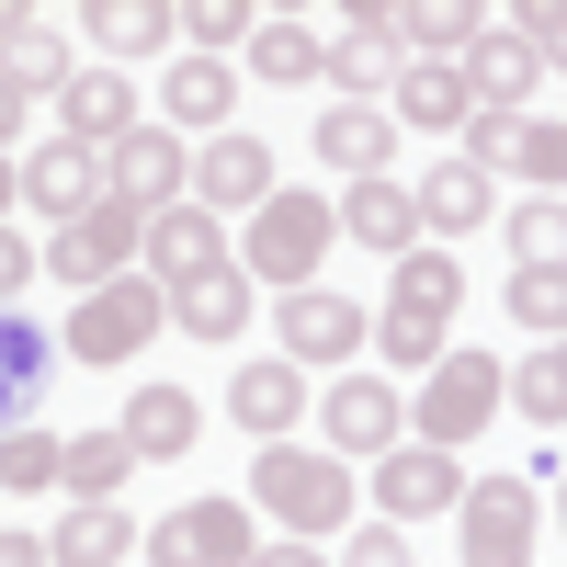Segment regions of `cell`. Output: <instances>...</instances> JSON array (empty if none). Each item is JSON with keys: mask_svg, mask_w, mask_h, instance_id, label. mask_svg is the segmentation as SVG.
<instances>
[{"mask_svg": "<svg viewBox=\"0 0 567 567\" xmlns=\"http://www.w3.org/2000/svg\"><path fill=\"white\" fill-rule=\"evenodd\" d=\"M341 567H420V556L398 545V523H363V534L341 545Z\"/></svg>", "mask_w": 567, "mask_h": 567, "instance_id": "cell-40", "label": "cell"}, {"mask_svg": "<svg viewBox=\"0 0 567 567\" xmlns=\"http://www.w3.org/2000/svg\"><path fill=\"white\" fill-rule=\"evenodd\" d=\"M499 307L523 318V329H545V341H567V261H523L499 284Z\"/></svg>", "mask_w": 567, "mask_h": 567, "instance_id": "cell-31", "label": "cell"}, {"mask_svg": "<svg viewBox=\"0 0 567 567\" xmlns=\"http://www.w3.org/2000/svg\"><path fill=\"white\" fill-rule=\"evenodd\" d=\"M23 205H34V216H58V227H80L91 205H103V148H80V136H45V148L23 159Z\"/></svg>", "mask_w": 567, "mask_h": 567, "instance_id": "cell-14", "label": "cell"}, {"mask_svg": "<svg viewBox=\"0 0 567 567\" xmlns=\"http://www.w3.org/2000/svg\"><path fill=\"white\" fill-rule=\"evenodd\" d=\"M80 34L103 45V69H125V58H148V45H171V34H182V12H171V0H91Z\"/></svg>", "mask_w": 567, "mask_h": 567, "instance_id": "cell-26", "label": "cell"}, {"mask_svg": "<svg viewBox=\"0 0 567 567\" xmlns=\"http://www.w3.org/2000/svg\"><path fill=\"white\" fill-rule=\"evenodd\" d=\"M182 34H194V58H205V45H239L250 12H239V0H194V12H182Z\"/></svg>", "mask_w": 567, "mask_h": 567, "instance_id": "cell-39", "label": "cell"}, {"mask_svg": "<svg viewBox=\"0 0 567 567\" xmlns=\"http://www.w3.org/2000/svg\"><path fill=\"white\" fill-rule=\"evenodd\" d=\"M499 398H511V374L488 363V352H443L432 363V386H420V432L409 443H432V454H454V443H477V420H499Z\"/></svg>", "mask_w": 567, "mask_h": 567, "instance_id": "cell-4", "label": "cell"}, {"mask_svg": "<svg viewBox=\"0 0 567 567\" xmlns=\"http://www.w3.org/2000/svg\"><path fill=\"white\" fill-rule=\"evenodd\" d=\"M0 567H58V556H45L34 534H0Z\"/></svg>", "mask_w": 567, "mask_h": 567, "instance_id": "cell-43", "label": "cell"}, {"mask_svg": "<svg viewBox=\"0 0 567 567\" xmlns=\"http://www.w3.org/2000/svg\"><path fill=\"white\" fill-rule=\"evenodd\" d=\"M171 329H194V341H239V329H250V272L227 261V272H205V284H182V296H171Z\"/></svg>", "mask_w": 567, "mask_h": 567, "instance_id": "cell-28", "label": "cell"}, {"mask_svg": "<svg viewBox=\"0 0 567 567\" xmlns=\"http://www.w3.org/2000/svg\"><path fill=\"white\" fill-rule=\"evenodd\" d=\"M272 194H284V182H272L261 136H205V159H194V205L205 216H261Z\"/></svg>", "mask_w": 567, "mask_h": 567, "instance_id": "cell-12", "label": "cell"}, {"mask_svg": "<svg viewBox=\"0 0 567 567\" xmlns=\"http://www.w3.org/2000/svg\"><path fill=\"white\" fill-rule=\"evenodd\" d=\"M34 272H45V250L23 239V227H0V307H12V296H23V284H34Z\"/></svg>", "mask_w": 567, "mask_h": 567, "instance_id": "cell-41", "label": "cell"}, {"mask_svg": "<svg viewBox=\"0 0 567 567\" xmlns=\"http://www.w3.org/2000/svg\"><path fill=\"white\" fill-rule=\"evenodd\" d=\"M556 352H567V341H556Z\"/></svg>", "mask_w": 567, "mask_h": 567, "instance_id": "cell-47", "label": "cell"}, {"mask_svg": "<svg viewBox=\"0 0 567 567\" xmlns=\"http://www.w3.org/2000/svg\"><path fill=\"white\" fill-rule=\"evenodd\" d=\"M386 103H398V125H420V136H465V114H477L454 58H409V80L386 91Z\"/></svg>", "mask_w": 567, "mask_h": 567, "instance_id": "cell-24", "label": "cell"}, {"mask_svg": "<svg viewBox=\"0 0 567 567\" xmlns=\"http://www.w3.org/2000/svg\"><path fill=\"white\" fill-rule=\"evenodd\" d=\"M250 567H329V556H318V545H296V534H284V545H261Z\"/></svg>", "mask_w": 567, "mask_h": 567, "instance_id": "cell-42", "label": "cell"}, {"mask_svg": "<svg viewBox=\"0 0 567 567\" xmlns=\"http://www.w3.org/2000/svg\"><path fill=\"white\" fill-rule=\"evenodd\" d=\"M329 80H341V103H374V91H398V80H409V12H386V0L341 12V45H329Z\"/></svg>", "mask_w": 567, "mask_h": 567, "instance_id": "cell-9", "label": "cell"}, {"mask_svg": "<svg viewBox=\"0 0 567 567\" xmlns=\"http://www.w3.org/2000/svg\"><path fill=\"white\" fill-rule=\"evenodd\" d=\"M58 477H69V443H58V432H34V420H23V432H0V488L34 499V488H58Z\"/></svg>", "mask_w": 567, "mask_h": 567, "instance_id": "cell-32", "label": "cell"}, {"mask_svg": "<svg viewBox=\"0 0 567 567\" xmlns=\"http://www.w3.org/2000/svg\"><path fill=\"white\" fill-rule=\"evenodd\" d=\"M523 261H567V205L556 194H534L523 216H511V272H523Z\"/></svg>", "mask_w": 567, "mask_h": 567, "instance_id": "cell-34", "label": "cell"}, {"mask_svg": "<svg viewBox=\"0 0 567 567\" xmlns=\"http://www.w3.org/2000/svg\"><path fill=\"white\" fill-rule=\"evenodd\" d=\"M227 103H239V69H216V58H182V69L159 80L171 136H227Z\"/></svg>", "mask_w": 567, "mask_h": 567, "instance_id": "cell-23", "label": "cell"}, {"mask_svg": "<svg viewBox=\"0 0 567 567\" xmlns=\"http://www.w3.org/2000/svg\"><path fill=\"white\" fill-rule=\"evenodd\" d=\"M511 398H523V420H567V352L545 341L534 363H511Z\"/></svg>", "mask_w": 567, "mask_h": 567, "instance_id": "cell-35", "label": "cell"}, {"mask_svg": "<svg viewBox=\"0 0 567 567\" xmlns=\"http://www.w3.org/2000/svg\"><path fill=\"white\" fill-rule=\"evenodd\" d=\"M103 194H114V205H136V216H159V205L194 194V148H182L171 125H136L125 148H103Z\"/></svg>", "mask_w": 567, "mask_h": 567, "instance_id": "cell-11", "label": "cell"}, {"mask_svg": "<svg viewBox=\"0 0 567 567\" xmlns=\"http://www.w3.org/2000/svg\"><path fill=\"white\" fill-rule=\"evenodd\" d=\"M250 499H261L296 545H318V534H341V523H352V499H363V488L341 477V454H329V443H261Z\"/></svg>", "mask_w": 567, "mask_h": 567, "instance_id": "cell-1", "label": "cell"}, {"mask_svg": "<svg viewBox=\"0 0 567 567\" xmlns=\"http://www.w3.org/2000/svg\"><path fill=\"white\" fill-rule=\"evenodd\" d=\"M136 250H148V216L103 194L80 227H58V239H45V272L80 284V296H103V284H125V261H136Z\"/></svg>", "mask_w": 567, "mask_h": 567, "instance_id": "cell-6", "label": "cell"}, {"mask_svg": "<svg viewBox=\"0 0 567 567\" xmlns=\"http://www.w3.org/2000/svg\"><path fill=\"white\" fill-rule=\"evenodd\" d=\"M194 432H205V398H194V386H136V398H125V454H136V465L194 454Z\"/></svg>", "mask_w": 567, "mask_h": 567, "instance_id": "cell-19", "label": "cell"}, {"mask_svg": "<svg viewBox=\"0 0 567 567\" xmlns=\"http://www.w3.org/2000/svg\"><path fill=\"white\" fill-rule=\"evenodd\" d=\"M12 216H23V171L0 159V227H12Z\"/></svg>", "mask_w": 567, "mask_h": 567, "instance_id": "cell-45", "label": "cell"}, {"mask_svg": "<svg viewBox=\"0 0 567 567\" xmlns=\"http://www.w3.org/2000/svg\"><path fill=\"white\" fill-rule=\"evenodd\" d=\"M23 103H34V91H23L12 69H0V136H12V125H23Z\"/></svg>", "mask_w": 567, "mask_h": 567, "instance_id": "cell-44", "label": "cell"}, {"mask_svg": "<svg viewBox=\"0 0 567 567\" xmlns=\"http://www.w3.org/2000/svg\"><path fill=\"white\" fill-rule=\"evenodd\" d=\"M261 534H250V499H182L171 523L148 534V567H250Z\"/></svg>", "mask_w": 567, "mask_h": 567, "instance_id": "cell-7", "label": "cell"}, {"mask_svg": "<svg viewBox=\"0 0 567 567\" xmlns=\"http://www.w3.org/2000/svg\"><path fill=\"white\" fill-rule=\"evenodd\" d=\"M284 363H329V374H352V352L374 341V307H352V296H329V284H307V296H284Z\"/></svg>", "mask_w": 567, "mask_h": 567, "instance_id": "cell-10", "label": "cell"}, {"mask_svg": "<svg viewBox=\"0 0 567 567\" xmlns=\"http://www.w3.org/2000/svg\"><path fill=\"white\" fill-rule=\"evenodd\" d=\"M499 216V182L477 159H443L432 182H420V227H488Z\"/></svg>", "mask_w": 567, "mask_h": 567, "instance_id": "cell-30", "label": "cell"}, {"mask_svg": "<svg viewBox=\"0 0 567 567\" xmlns=\"http://www.w3.org/2000/svg\"><path fill=\"white\" fill-rule=\"evenodd\" d=\"M125 465H136V454H125V432H80L58 488H69V499H114V488H125Z\"/></svg>", "mask_w": 567, "mask_h": 567, "instance_id": "cell-33", "label": "cell"}, {"mask_svg": "<svg viewBox=\"0 0 567 567\" xmlns=\"http://www.w3.org/2000/svg\"><path fill=\"white\" fill-rule=\"evenodd\" d=\"M45 556H58V567H125V556H136L125 499H69V511H58V534H45Z\"/></svg>", "mask_w": 567, "mask_h": 567, "instance_id": "cell-21", "label": "cell"}, {"mask_svg": "<svg viewBox=\"0 0 567 567\" xmlns=\"http://www.w3.org/2000/svg\"><path fill=\"white\" fill-rule=\"evenodd\" d=\"M534 80H545V58L523 34H477V45H465V103H477V114H523Z\"/></svg>", "mask_w": 567, "mask_h": 567, "instance_id": "cell-18", "label": "cell"}, {"mask_svg": "<svg viewBox=\"0 0 567 567\" xmlns=\"http://www.w3.org/2000/svg\"><path fill=\"white\" fill-rule=\"evenodd\" d=\"M296 409H307V374L296 363H239V374H227V420H239V432L250 443H284V432H296Z\"/></svg>", "mask_w": 567, "mask_h": 567, "instance_id": "cell-16", "label": "cell"}, {"mask_svg": "<svg viewBox=\"0 0 567 567\" xmlns=\"http://www.w3.org/2000/svg\"><path fill=\"white\" fill-rule=\"evenodd\" d=\"M0 69H12L23 91H69V80H80V69H69V45H58V23H34V34H23Z\"/></svg>", "mask_w": 567, "mask_h": 567, "instance_id": "cell-36", "label": "cell"}, {"mask_svg": "<svg viewBox=\"0 0 567 567\" xmlns=\"http://www.w3.org/2000/svg\"><path fill=\"white\" fill-rule=\"evenodd\" d=\"M488 23L477 12H465V0H420V12H409V45H454V69H465V45H477Z\"/></svg>", "mask_w": 567, "mask_h": 567, "instance_id": "cell-37", "label": "cell"}, {"mask_svg": "<svg viewBox=\"0 0 567 567\" xmlns=\"http://www.w3.org/2000/svg\"><path fill=\"white\" fill-rule=\"evenodd\" d=\"M341 239H363L374 261H409L420 250V194L409 182H352L341 194Z\"/></svg>", "mask_w": 567, "mask_h": 567, "instance_id": "cell-17", "label": "cell"}, {"mask_svg": "<svg viewBox=\"0 0 567 567\" xmlns=\"http://www.w3.org/2000/svg\"><path fill=\"white\" fill-rule=\"evenodd\" d=\"M465 534V567H534V534H545V477H477L454 511Z\"/></svg>", "mask_w": 567, "mask_h": 567, "instance_id": "cell-3", "label": "cell"}, {"mask_svg": "<svg viewBox=\"0 0 567 567\" xmlns=\"http://www.w3.org/2000/svg\"><path fill=\"white\" fill-rule=\"evenodd\" d=\"M58 114H69L80 148H125V136H136V80H125V69H80V80L58 91Z\"/></svg>", "mask_w": 567, "mask_h": 567, "instance_id": "cell-20", "label": "cell"}, {"mask_svg": "<svg viewBox=\"0 0 567 567\" xmlns=\"http://www.w3.org/2000/svg\"><path fill=\"white\" fill-rule=\"evenodd\" d=\"M329 239H341V205L272 194V205L250 216V239H239V272H250V284H284V296H307L318 261H329Z\"/></svg>", "mask_w": 567, "mask_h": 567, "instance_id": "cell-2", "label": "cell"}, {"mask_svg": "<svg viewBox=\"0 0 567 567\" xmlns=\"http://www.w3.org/2000/svg\"><path fill=\"white\" fill-rule=\"evenodd\" d=\"M307 148L341 171V182H386V114H374V103H329Z\"/></svg>", "mask_w": 567, "mask_h": 567, "instance_id": "cell-27", "label": "cell"}, {"mask_svg": "<svg viewBox=\"0 0 567 567\" xmlns=\"http://www.w3.org/2000/svg\"><path fill=\"white\" fill-rule=\"evenodd\" d=\"M374 499H386V523H432V511H465V465L432 454V443H398L374 465Z\"/></svg>", "mask_w": 567, "mask_h": 567, "instance_id": "cell-15", "label": "cell"}, {"mask_svg": "<svg viewBox=\"0 0 567 567\" xmlns=\"http://www.w3.org/2000/svg\"><path fill=\"white\" fill-rule=\"evenodd\" d=\"M511 34H523L545 69H567V0H523V23H511Z\"/></svg>", "mask_w": 567, "mask_h": 567, "instance_id": "cell-38", "label": "cell"}, {"mask_svg": "<svg viewBox=\"0 0 567 567\" xmlns=\"http://www.w3.org/2000/svg\"><path fill=\"white\" fill-rule=\"evenodd\" d=\"M148 329H171V284L125 272V284H103V296H80L69 352H80V363H136V352H148Z\"/></svg>", "mask_w": 567, "mask_h": 567, "instance_id": "cell-5", "label": "cell"}, {"mask_svg": "<svg viewBox=\"0 0 567 567\" xmlns=\"http://www.w3.org/2000/svg\"><path fill=\"white\" fill-rule=\"evenodd\" d=\"M454 307H465V261H454V250H409V261H398V284H386V318L454 329Z\"/></svg>", "mask_w": 567, "mask_h": 567, "instance_id": "cell-25", "label": "cell"}, {"mask_svg": "<svg viewBox=\"0 0 567 567\" xmlns=\"http://www.w3.org/2000/svg\"><path fill=\"white\" fill-rule=\"evenodd\" d=\"M318 432H329V454H374V465H386L398 443H409V398L386 386V374H341V386H329L318 398Z\"/></svg>", "mask_w": 567, "mask_h": 567, "instance_id": "cell-8", "label": "cell"}, {"mask_svg": "<svg viewBox=\"0 0 567 567\" xmlns=\"http://www.w3.org/2000/svg\"><path fill=\"white\" fill-rule=\"evenodd\" d=\"M250 80H329V45H318V23H296V12H272V23H250Z\"/></svg>", "mask_w": 567, "mask_h": 567, "instance_id": "cell-29", "label": "cell"}, {"mask_svg": "<svg viewBox=\"0 0 567 567\" xmlns=\"http://www.w3.org/2000/svg\"><path fill=\"white\" fill-rule=\"evenodd\" d=\"M556 511H567V488H556Z\"/></svg>", "mask_w": 567, "mask_h": 567, "instance_id": "cell-46", "label": "cell"}, {"mask_svg": "<svg viewBox=\"0 0 567 567\" xmlns=\"http://www.w3.org/2000/svg\"><path fill=\"white\" fill-rule=\"evenodd\" d=\"M45 363H58V341L23 318V307H0V432H23L34 398H45Z\"/></svg>", "mask_w": 567, "mask_h": 567, "instance_id": "cell-22", "label": "cell"}, {"mask_svg": "<svg viewBox=\"0 0 567 567\" xmlns=\"http://www.w3.org/2000/svg\"><path fill=\"white\" fill-rule=\"evenodd\" d=\"M205 272H227V227L182 194V205L148 216V284H171V296H182V284H205Z\"/></svg>", "mask_w": 567, "mask_h": 567, "instance_id": "cell-13", "label": "cell"}]
</instances>
